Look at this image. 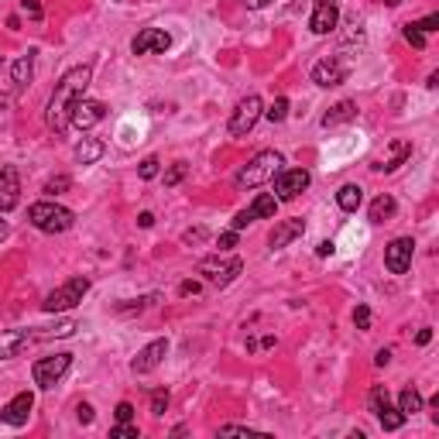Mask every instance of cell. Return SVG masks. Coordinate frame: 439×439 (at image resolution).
I'll return each instance as SVG.
<instances>
[{
  "instance_id": "cell-1",
  "label": "cell",
  "mask_w": 439,
  "mask_h": 439,
  "mask_svg": "<svg viewBox=\"0 0 439 439\" xmlns=\"http://www.w3.org/2000/svg\"><path fill=\"white\" fill-rule=\"evenodd\" d=\"M90 79H93V65H76V69H69V73L62 76V83H55V93H52L48 110H45V120H48V127H52L55 134H62L65 127H69L73 107L83 100Z\"/></svg>"
},
{
  "instance_id": "cell-2",
  "label": "cell",
  "mask_w": 439,
  "mask_h": 439,
  "mask_svg": "<svg viewBox=\"0 0 439 439\" xmlns=\"http://www.w3.org/2000/svg\"><path fill=\"white\" fill-rule=\"evenodd\" d=\"M282 165H285V158L278 152H261L254 154L248 165L237 172V189H258V186H265V182H271L275 175L282 172Z\"/></svg>"
},
{
  "instance_id": "cell-3",
  "label": "cell",
  "mask_w": 439,
  "mask_h": 439,
  "mask_svg": "<svg viewBox=\"0 0 439 439\" xmlns=\"http://www.w3.org/2000/svg\"><path fill=\"white\" fill-rule=\"evenodd\" d=\"M28 220H31V227H38L41 233H65V230L76 223V213L52 203V199H45V203L28 206Z\"/></svg>"
},
{
  "instance_id": "cell-4",
  "label": "cell",
  "mask_w": 439,
  "mask_h": 439,
  "mask_svg": "<svg viewBox=\"0 0 439 439\" xmlns=\"http://www.w3.org/2000/svg\"><path fill=\"white\" fill-rule=\"evenodd\" d=\"M86 292H90V278H69L62 288L45 295L41 309H45V312H69V309H76L79 302H83Z\"/></svg>"
},
{
  "instance_id": "cell-5",
  "label": "cell",
  "mask_w": 439,
  "mask_h": 439,
  "mask_svg": "<svg viewBox=\"0 0 439 439\" xmlns=\"http://www.w3.org/2000/svg\"><path fill=\"white\" fill-rule=\"evenodd\" d=\"M196 271H199L206 282L223 288L244 271V261H240V258H203V261L196 265Z\"/></svg>"
},
{
  "instance_id": "cell-6",
  "label": "cell",
  "mask_w": 439,
  "mask_h": 439,
  "mask_svg": "<svg viewBox=\"0 0 439 439\" xmlns=\"http://www.w3.org/2000/svg\"><path fill=\"white\" fill-rule=\"evenodd\" d=\"M73 367V354H52V357H41L31 367V378L38 388H55L62 381V374Z\"/></svg>"
},
{
  "instance_id": "cell-7",
  "label": "cell",
  "mask_w": 439,
  "mask_h": 439,
  "mask_svg": "<svg viewBox=\"0 0 439 439\" xmlns=\"http://www.w3.org/2000/svg\"><path fill=\"white\" fill-rule=\"evenodd\" d=\"M261 114H265V103H261V96H244L240 103H237V110H233V117H230V134L233 137H244V134L254 131V124L261 120Z\"/></svg>"
},
{
  "instance_id": "cell-8",
  "label": "cell",
  "mask_w": 439,
  "mask_h": 439,
  "mask_svg": "<svg viewBox=\"0 0 439 439\" xmlns=\"http://www.w3.org/2000/svg\"><path fill=\"white\" fill-rule=\"evenodd\" d=\"M371 412L378 416V422H381L384 433H395V429H401V425H405V416H401L398 408L391 405V398H388V388H384V384H374V388H371Z\"/></svg>"
},
{
  "instance_id": "cell-9",
  "label": "cell",
  "mask_w": 439,
  "mask_h": 439,
  "mask_svg": "<svg viewBox=\"0 0 439 439\" xmlns=\"http://www.w3.org/2000/svg\"><path fill=\"white\" fill-rule=\"evenodd\" d=\"M412 254H416V240L412 237H395L388 248H384V268L391 275H405L412 268Z\"/></svg>"
},
{
  "instance_id": "cell-10",
  "label": "cell",
  "mask_w": 439,
  "mask_h": 439,
  "mask_svg": "<svg viewBox=\"0 0 439 439\" xmlns=\"http://www.w3.org/2000/svg\"><path fill=\"white\" fill-rule=\"evenodd\" d=\"M31 408H35V395L31 391H18L14 398L0 408V422L11 425V429H21V425H28V419H31Z\"/></svg>"
},
{
  "instance_id": "cell-11",
  "label": "cell",
  "mask_w": 439,
  "mask_h": 439,
  "mask_svg": "<svg viewBox=\"0 0 439 439\" xmlns=\"http://www.w3.org/2000/svg\"><path fill=\"white\" fill-rule=\"evenodd\" d=\"M347 76H350V62H344L340 55H329L312 65V83L316 86H340V83H347Z\"/></svg>"
},
{
  "instance_id": "cell-12",
  "label": "cell",
  "mask_w": 439,
  "mask_h": 439,
  "mask_svg": "<svg viewBox=\"0 0 439 439\" xmlns=\"http://www.w3.org/2000/svg\"><path fill=\"white\" fill-rule=\"evenodd\" d=\"M275 182V192H278V199H295L299 192L309 189V182H312V175L306 172V169H282V172L271 179Z\"/></svg>"
},
{
  "instance_id": "cell-13",
  "label": "cell",
  "mask_w": 439,
  "mask_h": 439,
  "mask_svg": "<svg viewBox=\"0 0 439 439\" xmlns=\"http://www.w3.org/2000/svg\"><path fill=\"white\" fill-rule=\"evenodd\" d=\"M172 48V35L162 28H141L131 41L134 55H152V52H169Z\"/></svg>"
},
{
  "instance_id": "cell-14",
  "label": "cell",
  "mask_w": 439,
  "mask_h": 439,
  "mask_svg": "<svg viewBox=\"0 0 439 439\" xmlns=\"http://www.w3.org/2000/svg\"><path fill=\"white\" fill-rule=\"evenodd\" d=\"M165 354H169V340H152L148 347L137 350V357L131 361V371L134 374H152L154 367L165 361Z\"/></svg>"
},
{
  "instance_id": "cell-15",
  "label": "cell",
  "mask_w": 439,
  "mask_h": 439,
  "mask_svg": "<svg viewBox=\"0 0 439 439\" xmlns=\"http://www.w3.org/2000/svg\"><path fill=\"white\" fill-rule=\"evenodd\" d=\"M103 117H107V107H103L100 100H79L76 107H73L69 124H73V127H79V131H90V127H96Z\"/></svg>"
},
{
  "instance_id": "cell-16",
  "label": "cell",
  "mask_w": 439,
  "mask_h": 439,
  "mask_svg": "<svg viewBox=\"0 0 439 439\" xmlns=\"http://www.w3.org/2000/svg\"><path fill=\"white\" fill-rule=\"evenodd\" d=\"M21 203V175L14 165L0 169V213H11Z\"/></svg>"
},
{
  "instance_id": "cell-17",
  "label": "cell",
  "mask_w": 439,
  "mask_h": 439,
  "mask_svg": "<svg viewBox=\"0 0 439 439\" xmlns=\"http://www.w3.org/2000/svg\"><path fill=\"white\" fill-rule=\"evenodd\" d=\"M337 21H340L337 0H316V11H312V18H309L312 35H329V31L337 28Z\"/></svg>"
},
{
  "instance_id": "cell-18",
  "label": "cell",
  "mask_w": 439,
  "mask_h": 439,
  "mask_svg": "<svg viewBox=\"0 0 439 439\" xmlns=\"http://www.w3.org/2000/svg\"><path fill=\"white\" fill-rule=\"evenodd\" d=\"M302 233H306V220H302V216L278 220L275 230H271V237H268V244H271V250H282V248H288L295 237H302Z\"/></svg>"
},
{
  "instance_id": "cell-19",
  "label": "cell",
  "mask_w": 439,
  "mask_h": 439,
  "mask_svg": "<svg viewBox=\"0 0 439 439\" xmlns=\"http://www.w3.org/2000/svg\"><path fill=\"white\" fill-rule=\"evenodd\" d=\"M28 344H31V333H28V329H4V333H0V361L18 357Z\"/></svg>"
},
{
  "instance_id": "cell-20",
  "label": "cell",
  "mask_w": 439,
  "mask_h": 439,
  "mask_svg": "<svg viewBox=\"0 0 439 439\" xmlns=\"http://www.w3.org/2000/svg\"><path fill=\"white\" fill-rule=\"evenodd\" d=\"M412 154V141H391V154H384L374 162V172H395L398 165H405V158Z\"/></svg>"
},
{
  "instance_id": "cell-21",
  "label": "cell",
  "mask_w": 439,
  "mask_h": 439,
  "mask_svg": "<svg viewBox=\"0 0 439 439\" xmlns=\"http://www.w3.org/2000/svg\"><path fill=\"white\" fill-rule=\"evenodd\" d=\"M357 117V103L354 100H340L337 107H329L323 114V127H337V124H350Z\"/></svg>"
},
{
  "instance_id": "cell-22",
  "label": "cell",
  "mask_w": 439,
  "mask_h": 439,
  "mask_svg": "<svg viewBox=\"0 0 439 439\" xmlns=\"http://www.w3.org/2000/svg\"><path fill=\"white\" fill-rule=\"evenodd\" d=\"M364 203V189L357 186V182H347V186H340V192H337V206L344 213H357Z\"/></svg>"
},
{
  "instance_id": "cell-23",
  "label": "cell",
  "mask_w": 439,
  "mask_h": 439,
  "mask_svg": "<svg viewBox=\"0 0 439 439\" xmlns=\"http://www.w3.org/2000/svg\"><path fill=\"white\" fill-rule=\"evenodd\" d=\"M103 141H96V137H83L76 144V162L79 165H93V162H100L103 158Z\"/></svg>"
},
{
  "instance_id": "cell-24",
  "label": "cell",
  "mask_w": 439,
  "mask_h": 439,
  "mask_svg": "<svg viewBox=\"0 0 439 439\" xmlns=\"http://www.w3.org/2000/svg\"><path fill=\"white\" fill-rule=\"evenodd\" d=\"M395 210H398V203H395V196H388V192H381L374 203H371V223H384V220H391L395 216Z\"/></svg>"
},
{
  "instance_id": "cell-25",
  "label": "cell",
  "mask_w": 439,
  "mask_h": 439,
  "mask_svg": "<svg viewBox=\"0 0 439 439\" xmlns=\"http://www.w3.org/2000/svg\"><path fill=\"white\" fill-rule=\"evenodd\" d=\"M76 329H79L76 319H62V323H55V326L35 329V333H31V340H62V337H73Z\"/></svg>"
},
{
  "instance_id": "cell-26",
  "label": "cell",
  "mask_w": 439,
  "mask_h": 439,
  "mask_svg": "<svg viewBox=\"0 0 439 439\" xmlns=\"http://www.w3.org/2000/svg\"><path fill=\"white\" fill-rule=\"evenodd\" d=\"M248 210L254 213V220H275V213H278V199H275V196H268V192H261V196L250 203Z\"/></svg>"
},
{
  "instance_id": "cell-27",
  "label": "cell",
  "mask_w": 439,
  "mask_h": 439,
  "mask_svg": "<svg viewBox=\"0 0 439 439\" xmlns=\"http://www.w3.org/2000/svg\"><path fill=\"white\" fill-rule=\"evenodd\" d=\"M398 412L408 419V416H416V412H422V395L408 384V388H401V395H398Z\"/></svg>"
},
{
  "instance_id": "cell-28",
  "label": "cell",
  "mask_w": 439,
  "mask_h": 439,
  "mask_svg": "<svg viewBox=\"0 0 439 439\" xmlns=\"http://www.w3.org/2000/svg\"><path fill=\"white\" fill-rule=\"evenodd\" d=\"M31 76H35V58L31 55H21L18 62H14V69H11V79H14V86H28L31 83Z\"/></svg>"
},
{
  "instance_id": "cell-29",
  "label": "cell",
  "mask_w": 439,
  "mask_h": 439,
  "mask_svg": "<svg viewBox=\"0 0 439 439\" xmlns=\"http://www.w3.org/2000/svg\"><path fill=\"white\" fill-rule=\"evenodd\" d=\"M265 114H268V120H271V124H282V120L288 117V100H285V96H278V100L271 103V110H265Z\"/></svg>"
},
{
  "instance_id": "cell-30",
  "label": "cell",
  "mask_w": 439,
  "mask_h": 439,
  "mask_svg": "<svg viewBox=\"0 0 439 439\" xmlns=\"http://www.w3.org/2000/svg\"><path fill=\"white\" fill-rule=\"evenodd\" d=\"M186 175H189V165H186V162H175L172 169L165 172V186H179Z\"/></svg>"
},
{
  "instance_id": "cell-31",
  "label": "cell",
  "mask_w": 439,
  "mask_h": 439,
  "mask_svg": "<svg viewBox=\"0 0 439 439\" xmlns=\"http://www.w3.org/2000/svg\"><path fill=\"white\" fill-rule=\"evenodd\" d=\"M69 186H73V179H69V175H55V179H48V182H45V192H48V196H58V192H65Z\"/></svg>"
},
{
  "instance_id": "cell-32",
  "label": "cell",
  "mask_w": 439,
  "mask_h": 439,
  "mask_svg": "<svg viewBox=\"0 0 439 439\" xmlns=\"http://www.w3.org/2000/svg\"><path fill=\"white\" fill-rule=\"evenodd\" d=\"M405 41L416 48H425V31H419V24H405Z\"/></svg>"
},
{
  "instance_id": "cell-33",
  "label": "cell",
  "mask_w": 439,
  "mask_h": 439,
  "mask_svg": "<svg viewBox=\"0 0 439 439\" xmlns=\"http://www.w3.org/2000/svg\"><path fill=\"white\" fill-rule=\"evenodd\" d=\"M110 436H117V439H137L141 433H137V425H131V422H117L114 429H110Z\"/></svg>"
},
{
  "instance_id": "cell-34",
  "label": "cell",
  "mask_w": 439,
  "mask_h": 439,
  "mask_svg": "<svg viewBox=\"0 0 439 439\" xmlns=\"http://www.w3.org/2000/svg\"><path fill=\"white\" fill-rule=\"evenodd\" d=\"M250 223H254V213H250V210H240L237 216H233V220H230V230H237V233H240V230L250 227Z\"/></svg>"
},
{
  "instance_id": "cell-35",
  "label": "cell",
  "mask_w": 439,
  "mask_h": 439,
  "mask_svg": "<svg viewBox=\"0 0 439 439\" xmlns=\"http://www.w3.org/2000/svg\"><path fill=\"white\" fill-rule=\"evenodd\" d=\"M137 175H141V179H154V175H158V158H154V154H148V158L141 162Z\"/></svg>"
},
{
  "instance_id": "cell-36",
  "label": "cell",
  "mask_w": 439,
  "mask_h": 439,
  "mask_svg": "<svg viewBox=\"0 0 439 439\" xmlns=\"http://www.w3.org/2000/svg\"><path fill=\"white\" fill-rule=\"evenodd\" d=\"M165 408H169V391H154L152 395V412L154 416H165Z\"/></svg>"
},
{
  "instance_id": "cell-37",
  "label": "cell",
  "mask_w": 439,
  "mask_h": 439,
  "mask_svg": "<svg viewBox=\"0 0 439 439\" xmlns=\"http://www.w3.org/2000/svg\"><path fill=\"white\" fill-rule=\"evenodd\" d=\"M206 237H210V230H206V227H196V230H186V233H182V240H186V244H203Z\"/></svg>"
},
{
  "instance_id": "cell-38",
  "label": "cell",
  "mask_w": 439,
  "mask_h": 439,
  "mask_svg": "<svg viewBox=\"0 0 439 439\" xmlns=\"http://www.w3.org/2000/svg\"><path fill=\"white\" fill-rule=\"evenodd\" d=\"M354 323H357V329H371V309L367 306L354 309Z\"/></svg>"
},
{
  "instance_id": "cell-39",
  "label": "cell",
  "mask_w": 439,
  "mask_h": 439,
  "mask_svg": "<svg viewBox=\"0 0 439 439\" xmlns=\"http://www.w3.org/2000/svg\"><path fill=\"white\" fill-rule=\"evenodd\" d=\"M250 433H258V429H250V425H220V436H250Z\"/></svg>"
},
{
  "instance_id": "cell-40",
  "label": "cell",
  "mask_w": 439,
  "mask_h": 439,
  "mask_svg": "<svg viewBox=\"0 0 439 439\" xmlns=\"http://www.w3.org/2000/svg\"><path fill=\"white\" fill-rule=\"evenodd\" d=\"M134 419V405L131 401H120L117 405V422H131Z\"/></svg>"
},
{
  "instance_id": "cell-41",
  "label": "cell",
  "mask_w": 439,
  "mask_h": 439,
  "mask_svg": "<svg viewBox=\"0 0 439 439\" xmlns=\"http://www.w3.org/2000/svg\"><path fill=\"white\" fill-rule=\"evenodd\" d=\"M76 419L83 422V425H90V422H93V405H86V401H83V405L76 408Z\"/></svg>"
},
{
  "instance_id": "cell-42",
  "label": "cell",
  "mask_w": 439,
  "mask_h": 439,
  "mask_svg": "<svg viewBox=\"0 0 439 439\" xmlns=\"http://www.w3.org/2000/svg\"><path fill=\"white\" fill-rule=\"evenodd\" d=\"M233 248H237V230H227L220 237V250H233Z\"/></svg>"
},
{
  "instance_id": "cell-43",
  "label": "cell",
  "mask_w": 439,
  "mask_h": 439,
  "mask_svg": "<svg viewBox=\"0 0 439 439\" xmlns=\"http://www.w3.org/2000/svg\"><path fill=\"white\" fill-rule=\"evenodd\" d=\"M21 7H24V11H28L35 21H41V4H38V0H21Z\"/></svg>"
},
{
  "instance_id": "cell-44",
  "label": "cell",
  "mask_w": 439,
  "mask_h": 439,
  "mask_svg": "<svg viewBox=\"0 0 439 439\" xmlns=\"http://www.w3.org/2000/svg\"><path fill=\"white\" fill-rule=\"evenodd\" d=\"M439 28V14H429L425 21H419V31H436Z\"/></svg>"
},
{
  "instance_id": "cell-45",
  "label": "cell",
  "mask_w": 439,
  "mask_h": 439,
  "mask_svg": "<svg viewBox=\"0 0 439 439\" xmlns=\"http://www.w3.org/2000/svg\"><path fill=\"white\" fill-rule=\"evenodd\" d=\"M179 295H199V282H182V285H179Z\"/></svg>"
},
{
  "instance_id": "cell-46",
  "label": "cell",
  "mask_w": 439,
  "mask_h": 439,
  "mask_svg": "<svg viewBox=\"0 0 439 439\" xmlns=\"http://www.w3.org/2000/svg\"><path fill=\"white\" fill-rule=\"evenodd\" d=\"M374 364H378V367H388V364H391V350H388V347H384V350H378Z\"/></svg>"
},
{
  "instance_id": "cell-47",
  "label": "cell",
  "mask_w": 439,
  "mask_h": 439,
  "mask_svg": "<svg viewBox=\"0 0 439 439\" xmlns=\"http://www.w3.org/2000/svg\"><path fill=\"white\" fill-rule=\"evenodd\" d=\"M333 248H337L333 240H323V244L316 248V254H319V258H329V254H333Z\"/></svg>"
},
{
  "instance_id": "cell-48",
  "label": "cell",
  "mask_w": 439,
  "mask_h": 439,
  "mask_svg": "<svg viewBox=\"0 0 439 439\" xmlns=\"http://www.w3.org/2000/svg\"><path fill=\"white\" fill-rule=\"evenodd\" d=\"M429 340H433V329H419V333H416V344L419 347H425Z\"/></svg>"
},
{
  "instance_id": "cell-49",
  "label": "cell",
  "mask_w": 439,
  "mask_h": 439,
  "mask_svg": "<svg viewBox=\"0 0 439 439\" xmlns=\"http://www.w3.org/2000/svg\"><path fill=\"white\" fill-rule=\"evenodd\" d=\"M240 4H244V7H250V11H261V7H268L271 0H240Z\"/></svg>"
},
{
  "instance_id": "cell-50",
  "label": "cell",
  "mask_w": 439,
  "mask_h": 439,
  "mask_svg": "<svg viewBox=\"0 0 439 439\" xmlns=\"http://www.w3.org/2000/svg\"><path fill=\"white\" fill-rule=\"evenodd\" d=\"M137 223H141V227L148 230V227H152V223H154V216H152V213H141V216H137Z\"/></svg>"
},
{
  "instance_id": "cell-51",
  "label": "cell",
  "mask_w": 439,
  "mask_h": 439,
  "mask_svg": "<svg viewBox=\"0 0 439 439\" xmlns=\"http://www.w3.org/2000/svg\"><path fill=\"white\" fill-rule=\"evenodd\" d=\"M7 237V220H0V240Z\"/></svg>"
},
{
  "instance_id": "cell-52",
  "label": "cell",
  "mask_w": 439,
  "mask_h": 439,
  "mask_svg": "<svg viewBox=\"0 0 439 439\" xmlns=\"http://www.w3.org/2000/svg\"><path fill=\"white\" fill-rule=\"evenodd\" d=\"M398 4H401V0H388V7H398Z\"/></svg>"
},
{
  "instance_id": "cell-53",
  "label": "cell",
  "mask_w": 439,
  "mask_h": 439,
  "mask_svg": "<svg viewBox=\"0 0 439 439\" xmlns=\"http://www.w3.org/2000/svg\"><path fill=\"white\" fill-rule=\"evenodd\" d=\"M0 69H4V58H0Z\"/></svg>"
}]
</instances>
